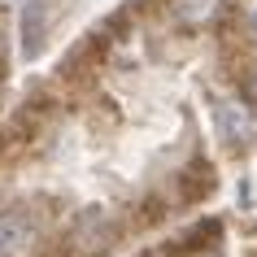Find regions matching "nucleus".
I'll return each mask as SVG.
<instances>
[{
	"mask_svg": "<svg viewBox=\"0 0 257 257\" xmlns=\"http://www.w3.org/2000/svg\"><path fill=\"white\" fill-rule=\"evenodd\" d=\"M218 131L227 144H248L253 140V118H248V109L244 105H218Z\"/></svg>",
	"mask_w": 257,
	"mask_h": 257,
	"instance_id": "3",
	"label": "nucleus"
},
{
	"mask_svg": "<svg viewBox=\"0 0 257 257\" xmlns=\"http://www.w3.org/2000/svg\"><path fill=\"white\" fill-rule=\"evenodd\" d=\"M31 240H35V222L27 214H0V257L27 253Z\"/></svg>",
	"mask_w": 257,
	"mask_h": 257,
	"instance_id": "1",
	"label": "nucleus"
},
{
	"mask_svg": "<svg viewBox=\"0 0 257 257\" xmlns=\"http://www.w3.org/2000/svg\"><path fill=\"white\" fill-rule=\"evenodd\" d=\"M44 31H48V5L44 0H27L22 5V53L27 57H40Z\"/></svg>",
	"mask_w": 257,
	"mask_h": 257,
	"instance_id": "2",
	"label": "nucleus"
},
{
	"mask_svg": "<svg viewBox=\"0 0 257 257\" xmlns=\"http://www.w3.org/2000/svg\"><path fill=\"white\" fill-rule=\"evenodd\" d=\"M214 9H218V0H179L175 14L183 18V22H192V27H196V22H209V18H214Z\"/></svg>",
	"mask_w": 257,
	"mask_h": 257,
	"instance_id": "4",
	"label": "nucleus"
}]
</instances>
